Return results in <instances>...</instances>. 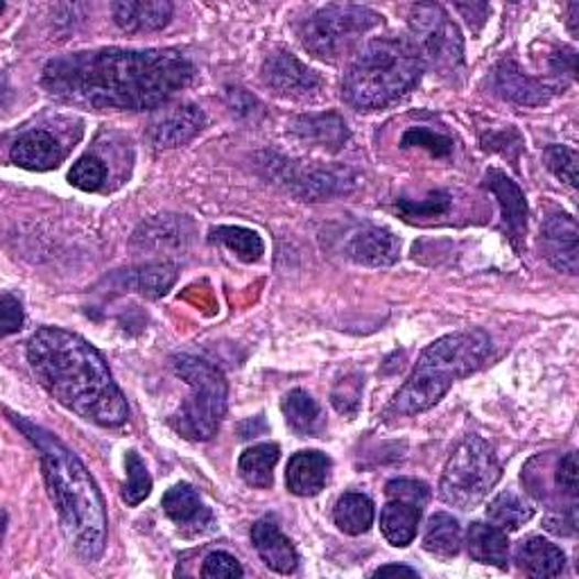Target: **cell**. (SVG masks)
Segmentation results:
<instances>
[{
	"label": "cell",
	"mask_w": 579,
	"mask_h": 579,
	"mask_svg": "<svg viewBox=\"0 0 579 579\" xmlns=\"http://www.w3.org/2000/svg\"><path fill=\"white\" fill-rule=\"evenodd\" d=\"M195 66L179 51L102 48L51 59L41 87L55 100L94 111H148L186 89Z\"/></svg>",
	"instance_id": "cell-1"
},
{
	"label": "cell",
	"mask_w": 579,
	"mask_h": 579,
	"mask_svg": "<svg viewBox=\"0 0 579 579\" xmlns=\"http://www.w3.org/2000/svg\"><path fill=\"white\" fill-rule=\"evenodd\" d=\"M28 362L39 383L77 417L105 428L122 426L130 407L96 347L57 326H44L28 340Z\"/></svg>",
	"instance_id": "cell-2"
},
{
	"label": "cell",
	"mask_w": 579,
	"mask_h": 579,
	"mask_svg": "<svg viewBox=\"0 0 579 579\" xmlns=\"http://www.w3.org/2000/svg\"><path fill=\"white\" fill-rule=\"evenodd\" d=\"M8 415L41 455V469L66 542L85 561H98L107 546V507L94 476L53 433L10 409Z\"/></svg>",
	"instance_id": "cell-3"
},
{
	"label": "cell",
	"mask_w": 579,
	"mask_h": 579,
	"mask_svg": "<svg viewBox=\"0 0 579 579\" xmlns=\"http://www.w3.org/2000/svg\"><path fill=\"white\" fill-rule=\"evenodd\" d=\"M409 36H383L362 46L342 85L345 100L360 111L383 109L415 89L424 73Z\"/></svg>",
	"instance_id": "cell-4"
},
{
	"label": "cell",
	"mask_w": 579,
	"mask_h": 579,
	"mask_svg": "<svg viewBox=\"0 0 579 579\" xmlns=\"http://www.w3.org/2000/svg\"><path fill=\"white\" fill-rule=\"evenodd\" d=\"M491 340L484 330H462L430 345L407 383L394 396L390 412L401 417L419 415L437 405L455 381H460L487 360Z\"/></svg>",
	"instance_id": "cell-5"
},
{
	"label": "cell",
	"mask_w": 579,
	"mask_h": 579,
	"mask_svg": "<svg viewBox=\"0 0 579 579\" xmlns=\"http://www.w3.org/2000/svg\"><path fill=\"white\" fill-rule=\"evenodd\" d=\"M177 374L188 383L190 396L184 401L171 426L190 441L211 439L227 412V381L220 371L201 358L177 356Z\"/></svg>",
	"instance_id": "cell-6"
},
{
	"label": "cell",
	"mask_w": 579,
	"mask_h": 579,
	"mask_svg": "<svg viewBox=\"0 0 579 579\" xmlns=\"http://www.w3.org/2000/svg\"><path fill=\"white\" fill-rule=\"evenodd\" d=\"M501 480V462L493 448L478 435H469L450 452L444 467L439 495L458 510H476Z\"/></svg>",
	"instance_id": "cell-7"
},
{
	"label": "cell",
	"mask_w": 579,
	"mask_h": 579,
	"mask_svg": "<svg viewBox=\"0 0 579 579\" xmlns=\"http://www.w3.org/2000/svg\"><path fill=\"white\" fill-rule=\"evenodd\" d=\"M381 19V14L362 6H326L304 21L299 32L302 44L317 59L338 62L349 55Z\"/></svg>",
	"instance_id": "cell-8"
},
{
	"label": "cell",
	"mask_w": 579,
	"mask_h": 579,
	"mask_svg": "<svg viewBox=\"0 0 579 579\" xmlns=\"http://www.w3.org/2000/svg\"><path fill=\"white\" fill-rule=\"evenodd\" d=\"M409 28L415 34L412 41H415L424 66L435 68L444 77H452L462 70L465 39L441 6L424 3L412 8Z\"/></svg>",
	"instance_id": "cell-9"
},
{
	"label": "cell",
	"mask_w": 579,
	"mask_h": 579,
	"mask_svg": "<svg viewBox=\"0 0 579 579\" xmlns=\"http://www.w3.org/2000/svg\"><path fill=\"white\" fill-rule=\"evenodd\" d=\"M263 85L272 89L278 98L287 100H308L315 98L321 89V77L317 70L308 68L293 53H274L265 59Z\"/></svg>",
	"instance_id": "cell-10"
},
{
	"label": "cell",
	"mask_w": 579,
	"mask_h": 579,
	"mask_svg": "<svg viewBox=\"0 0 579 579\" xmlns=\"http://www.w3.org/2000/svg\"><path fill=\"white\" fill-rule=\"evenodd\" d=\"M345 254L358 265L387 267L398 261L401 240L390 229L367 225L349 236Z\"/></svg>",
	"instance_id": "cell-11"
},
{
	"label": "cell",
	"mask_w": 579,
	"mask_h": 579,
	"mask_svg": "<svg viewBox=\"0 0 579 579\" xmlns=\"http://www.w3.org/2000/svg\"><path fill=\"white\" fill-rule=\"evenodd\" d=\"M542 247L548 263L566 274L579 270V229L572 216L557 214L542 229Z\"/></svg>",
	"instance_id": "cell-12"
},
{
	"label": "cell",
	"mask_w": 579,
	"mask_h": 579,
	"mask_svg": "<svg viewBox=\"0 0 579 579\" xmlns=\"http://www.w3.org/2000/svg\"><path fill=\"white\" fill-rule=\"evenodd\" d=\"M163 512L168 518L186 534L197 536L214 529V514L199 499V493L186 484L179 482L173 489L165 491L163 495Z\"/></svg>",
	"instance_id": "cell-13"
},
{
	"label": "cell",
	"mask_w": 579,
	"mask_h": 579,
	"mask_svg": "<svg viewBox=\"0 0 579 579\" xmlns=\"http://www.w3.org/2000/svg\"><path fill=\"white\" fill-rule=\"evenodd\" d=\"M487 190L499 199L501 214H503V227L512 240L516 250H521V244L525 240L527 231V201L521 188L501 171H489L484 177Z\"/></svg>",
	"instance_id": "cell-14"
},
{
	"label": "cell",
	"mask_w": 579,
	"mask_h": 579,
	"mask_svg": "<svg viewBox=\"0 0 579 579\" xmlns=\"http://www.w3.org/2000/svg\"><path fill=\"white\" fill-rule=\"evenodd\" d=\"M252 542L267 568L281 575H293L299 568V555L278 525L270 518H261L252 527Z\"/></svg>",
	"instance_id": "cell-15"
},
{
	"label": "cell",
	"mask_w": 579,
	"mask_h": 579,
	"mask_svg": "<svg viewBox=\"0 0 579 579\" xmlns=\"http://www.w3.org/2000/svg\"><path fill=\"white\" fill-rule=\"evenodd\" d=\"M204 111L195 105H182L165 113L152 125V143L161 150L182 148L193 141L204 128Z\"/></svg>",
	"instance_id": "cell-16"
},
{
	"label": "cell",
	"mask_w": 579,
	"mask_h": 579,
	"mask_svg": "<svg viewBox=\"0 0 579 579\" xmlns=\"http://www.w3.org/2000/svg\"><path fill=\"white\" fill-rule=\"evenodd\" d=\"M10 159L25 171H53L62 163L64 150L51 132L32 130L14 141Z\"/></svg>",
	"instance_id": "cell-17"
},
{
	"label": "cell",
	"mask_w": 579,
	"mask_h": 579,
	"mask_svg": "<svg viewBox=\"0 0 579 579\" xmlns=\"http://www.w3.org/2000/svg\"><path fill=\"white\" fill-rule=\"evenodd\" d=\"M328 471H330V460L324 452L302 450L287 465V473H285L287 489L295 495H304V499H308V495H317L328 480Z\"/></svg>",
	"instance_id": "cell-18"
},
{
	"label": "cell",
	"mask_w": 579,
	"mask_h": 579,
	"mask_svg": "<svg viewBox=\"0 0 579 579\" xmlns=\"http://www.w3.org/2000/svg\"><path fill=\"white\" fill-rule=\"evenodd\" d=\"M495 91L505 100L525 107H539L550 100V89L525 75L514 62H505L495 70Z\"/></svg>",
	"instance_id": "cell-19"
},
{
	"label": "cell",
	"mask_w": 579,
	"mask_h": 579,
	"mask_svg": "<svg viewBox=\"0 0 579 579\" xmlns=\"http://www.w3.org/2000/svg\"><path fill=\"white\" fill-rule=\"evenodd\" d=\"M173 3L168 0H150V3H113V21L125 32H152L161 30L173 19Z\"/></svg>",
	"instance_id": "cell-20"
},
{
	"label": "cell",
	"mask_w": 579,
	"mask_h": 579,
	"mask_svg": "<svg viewBox=\"0 0 579 579\" xmlns=\"http://www.w3.org/2000/svg\"><path fill=\"white\" fill-rule=\"evenodd\" d=\"M516 564L529 577H559L566 568V557L544 536H529L516 548Z\"/></svg>",
	"instance_id": "cell-21"
},
{
	"label": "cell",
	"mask_w": 579,
	"mask_h": 579,
	"mask_svg": "<svg viewBox=\"0 0 579 579\" xmlns=\"http://www.w3.org/2000/svg\"><path fill=\"white\" fill-rule=\"evenodd\" d=\"M467 546H469V555L478 564L507 568L510 542L505 529L487 523H473L467 532Z\"/></svg>",
	"instance_id": "cell-22"
},
{
	"label": "cell",
	"mask_w": 579,
	"mask_h": 579,
	"mask_svg": "<svg viewBox=\"0 0 579 579\" xmlns=\"http://www.w3.org/2000/svg\"><path fill=\"white\" fill-rule=\"evenodd\" d=\"M419 518H422V507L403 501H390L381 514L383 536L392 546L405 548L415 542Z\"/></svg>",
	"instance_id": "cell-23"
},
{
	"label": "cell",
	"mask_w": 579,
	"mask_h": 579,
	"mask_svg": "<svg viewBox=\"0 0 579 579\" xmlns=\"http://www.w3.org/2000/svg\"><path fill=\"white\" fill-rule=\"evenodd\" d=\"M281 409L287 426L302 437H317L324 430L321 409L317 401L304 390H293L285 394L281 401Z\"/></svg>",
	"instance_id": "cell-24"
},
{
	"label": "cell",
	"mask_w": 579,
	"mask_h": 579,
	"mask_svg": "<svg viewBox=\"0 0 579 579\" xmlns=\"http://www.w3.org/2000/svg\"><path fill=\"white\" fill-rule=\"evenodd\" d=\"M293 132L306 143H315L319 148H328L334 152L340 150L349 139L345 120L338 118L336 113L299 118L293 125Z\"/></svg>",
	"instance_id": "cell-25"
},
{
	"label": "cell",
	"mask_w": 579,
	"mask_h": 579,
	"mask_svg": "<svg viewBox=\"0 0 579 579\" xmlns=\"http://www.w3.org/2000/svg\"><path fill=\"white\" fill-rule=\"evenodd\" d=\"M278 458H281V448L276 444H259V446L247 448L238 460L240 478L256 489L272 487L274 467Z\"/></svg>",
	"instance_id": "cell-26"
},
{
	"label": "cell",
	"mask_w": 579,
	"mask_h": 579,
	"mask_svg": "<svg viewBox=\"0 0 579 579\" xmlns=\"http://www.w3.org/2000/svg\"><path fill=\"white\" fill-rule=\"evenodd\" d=\"M177 281V267L173 263H152L139 270H130L122 274L120 283L134 293H141L150 299L163 297Z\"/></svg>",
	"instance_id": "cell-27"
},
{
	"label": "cell",
	"mask_w": 579,
	"mask_h": 579,
	"mask_svg": "<svg viewBox=\"0 0 579 579\" xmlns=\"http://www.w3.org/2000/svg\"><path fill=\"white\" fill-rule=\"evenodd\" d=\"M424 548L426 553L439 559H452L462 550V527L450 514H435L428 521L424 534Z\"/></svg>",
	"instance_id": "cell-28"
},
{
	"label": "cell",
	"mask_w": 579,
	"mask_h": 579,
	"mask_svg": "<svg viewBox=\"0 0 579 579\" xmlns=\"http://www.w3.org/2000/svg\"><path fill=\"white\" fill-rule=\"evenodd\" d=\"M374 503L362 493H345L334 510L336 525L351 536H360L374 525Z\"/></svg>",
	"instance_id": "cell-29"
},
{
	"label": "cell",
	"mask_w": 579,
	"mask_h": 579,
	"mask_svg": "<svg viewBox=\"0 0 579 579\" xmlns=\"http://www.w3.org/2000/svg\"><path fill=\"white\" fill-rule=\"evenodd\" d=\"M487 516L495 527H501L505 532H514L534 516V507L525 499H521L518 493L503 491L489 503Z\"/></svg>",
	"instance_id": "cell-30"
},
{
	"label": "cell",
	"mask_w": 579,
	"mask_h": 579,
	"mask_svg": "<svg viewBox=\"0 0 579 579\" xmlns=\"http://www.w3.org/2000/svg\"><path fill=\"white\" fill-rule=\"evenodd\" d=\"M211 238L222 242L225 247H229V250L238 259H242L247 263L259 261L265 252L263 238L256 231L244 229V227H218L211 231Z\"/></svg>",
	"instance_id": "cell-31"
},
{
	"label": "cell",
	"mask_w": 579,
	"mask_h": 579,
	"mask_svg": "<svg viewBox=\"0 0 579 579\" xmlns=\"http://www.w3.org/2000/svg\"><path fill=\"white\" fill-rule=\"evenodd\" d=\"M125 467H128V484L122 487V501H125L130 507H136L152 491V476L136 450L128 452Z\"/></svg>",
	"instance_id": "cell-32"
},
{
	"label": "cell",
	"mask_w": 579,
	"mask_h": 579,
	"mask_svg": "<svg viewBox=\"0 0 579 579\" xmlns=\"http://www.w3.org/2000/svg\"><path fill=\"white\" fill-rule=\"evenodd\" d=\"M107 179V165L94 156V154H87L81 156L73 163V168L68 173V182L79 188V190H87V193H94V190H100V186L105 184Z\"/></svg>",
	"instance_id": "cell-33"
},
{
	"label": "cell",
	"mask_w": 579,
	"mask_h": 579,
	"mask_svg": "<svg viewBox=\"0 0 579 579\" xmlns=\"http://www.w3.org/2000/svg\"><path fill=\"white\" fill-rule=\"evenodd\" d=\"M546 165L550 168V173L561 179L564 184H568L570 188L577 186V152L566 148V145H550L544 154Z\"/></svg>",
	"instance_id": "cell-34"
},
{
	"label": "cell",
	"mask_w": 579,
	"mask_h": 579,
	"mask_svg": "<svg viewBox=\"0 0 579 579\" xmlns=\"http://www.w3.org/2000/svg\"><path fill=\"white\" fill-rule=\"evenodd\" d=\"M398 211L405 216V218H435V216H441L448 211L450 206V195L448 193H430L426 199H398Z\"/></svg>",
	"instance_id": "cell-35"
},
{
	"label": "cell",
	"mask_w": 579,
	"mask_h": 579,
	"mask_svg": "<svg viewBox=\"0 0 579 579\" xmlns=\"http://www.w3.org/2000/svg\"><path fill=\"white\" fill-rule=\"evenodd\" d=\"M385 493L390 501H403L409 505H417V507H426L428 499H430V489L426 482L422 480H407V478H398L387 482Z\"/></svg>",
	"instance_id": "cell-36"
},
{
	"label": "cell",
	"mask_w": 579,
	"mask_h": 579,
	"mask_svg": "<svg viewBox=\"0 0 579 579\" xmlns=\"http://www.w3.org/2000/svg\"><path fill=\"white\" fill-rule=\"evenodd\" d=\"M401 148H424L433 156L446 159L452 152V141L441 136V134H435V132H430L426 128H412L409 132H405V136L401 141Z\"/></svg>",
	"instance_id": "cell-37"
},
{
	"label": "cell",
	"mask_w": 579,
	"mask_h": 579,
	"mask_svg": "<svg viewBox=\"0 0 579 579\" xmlns=\"http://www.w3.org/2000/svg\"><path fill=\"white\" fill-rule=\"evenodd\" d=\"M244 570L240 566V561L229 555V553H211L209 557L204 559V566H201V577L206 579H233V577H242Z\"/></svg>",
	"instance_id": "cell-38"
},
{
	"label": "cell",
	"mask_w": 579,
	"mask_h": 579,
	"mask_svg": "<svg viewBox=\"0 0 579 579\" xmlns=\"http://www.w3.org/2000/svg\"><path fill=\"white\" fill-rule=\"evenodd\" d=\"M360 390H362V379L358 374L342 379L334 392V405L338 407V412H342V415H356L360 403Z\"/></svg>",
	"instance_id": "cell-39"
},
{
	"label": "cell",
	"mask_w": 579,
	"mask_h": 579,
	"mask_svg": "<svg viewBox=\"0 0 579 579\" xmlns=\"http://www.w3.org/2000/svg\"><path fill=\"white\" fill-rule=\"evenodd\" d=\"M555 487L561 495L570 499L572 503L577 501V458L575 452H566L557 465L555 471Z\"/></svg>",
	"instance_id": "cell-40"
},
{
	"label": "cell",
	"mask_w": 579,
	"mask_h": 579,
	"mask_svg": "<svg viewBox=\"0 0 579 579\" xmlns=\"http://www.w3.org/2000/svg\"><path fill=\"white\" fill-rule=\"evenodd\" d=\"M0 321H3V336H12L23 326V308L17 297L10 293L3 295L0 299Z\"/></svg>",
	"instance_id": "cell-41"
},
{
	"label": "cell",
	"mask_w": 579,
	"mask_h": 579,
	"mask_svg": "<svg viewBox=\"0 0 579 579\" xmlns=\"http://www.w3.org/2000/svg\"><path fill=\"white\" fill-rule=\"evenodd\" d=\"M455 8H458V12H462L465 14V19L469 21V23H476L478 21V25H482V21L487 19V14H489V6H484V3H471V6H455Z\"/></svg>",
	"instance_id": "cell-42"
},
{
	"label": "cell",
	"mask_w": 579,
	"mask_h": 579,
	"mask_svg": "<svg viewBox=\"0 0 579 579\" xmlns=\"http://www.w3.org/2000/svg\"><path fill=\"white\" fill-rule=\"evenodd\" d=\"M376 577H387V575H407V577H417L415 568H407V566H381L376 572Z\"/></svg>",
	"instance_id": "cell-43"
},
{
	"label": "cell",
	"mask_w": 579,
	"mask_h": 579,
	"mask_svg": "<svg viewBox=\"0 0 579 579\" xmlns=\"http://www.w3.org/2000/svg\"><path fill=\"white\" fill-rule=\"evenodd\" d=\"M577 12H579V3H572V6H568V23H570V32L572 34H577Z\"/></svg>",
	"instance_id": "cell-44"
}]
</instances>
